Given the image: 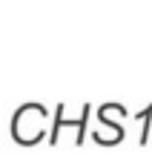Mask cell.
Masks as SVG:
<instances>
[{
  "instance_id": "7a4b0ae2",
  "label": "cell",
  "mask_w": 152,
  "mask_h": 155,
  "mask_svg": "<svg viewBox=\"0 0 152 155\" xmlns=\"http://www.w3.org/2000/svg\"><path fill=\"white\" fill-rule=\"evenodd\" d=\"M135 118H138V121H144V129H141V138H138V141L147 144V141H149V127H152V104H149L144 112H138Z\"/></svg>"
},
{
  "instance_id": "6da1fadb",
  "label": "cell",
  "mask_w": 152,
  "mask_h": 155,
  "mask_svg": "<svg viewBox=\"0 0 152 155\" xmlns=\"http://www.w3.org/2000/svg\"><path fill=\"white\" fill-rule=\"evenodd\" d=\"M63 112H66V104H57L55 106V124H52V132H49V144H57V132H60V127H72V121H66Z\"/></svg>"
}]
</instances>
